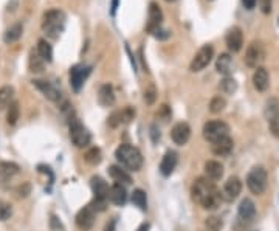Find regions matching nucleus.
I'll list each match as a JSON object with an SVG mask.
<instances>
[{
    "mask_svg": "<svg viewBox=\"0 0 279 231\" xmlns=\"http://www.w3.org/2000/svg\"><path fill=\"white\" fill-rule=\"evenodd\" d=\"M192 198L205 209H216L222 202V194L208 178H197L191 190Z\"/></svg>",
    "mask_w": 279,
    "mask_h": 231,
    "instance_id": "1",
    "label": "nucleus"
},
{
    "mask_svg": "<svg viewBox=\"0 0 279 231\" xmlns=\"http://www.w3.org/2000/svg\"><path fill=\"white\" fill-rule=\"evenodd\" d=\"M64 28H66V13L61 9H50L42 17V30L48 37L58 39L64 33Z\"/></svg>",
    "mask_w": 279,
    "mask_h": 231,
    "instance_id": "2",
    "label": "nucleus"
},
{
    "mask_svg": "<svg viewBox=\"0 0 279 231\" xmlns=\"http://www.w3.org/2000/svg\"><path fill=\"white\" fill-rule=\"evenodd\" d=\"M116 160L129 171H140L143 166V155L138 148L131 144H121L115 152Z\"/></svg>",
    "mask_w": 279,
    "mask_h": 231,
    "instance_id": "3",
    "label": "nucleus"
},
{
    "mask_svg": "<svg viewBox=\"0 0 279 231\" xmlns=\"http://www.w3.org/2000/svg\"><path fill=\"white\" fill-rule=\"evenodd\" d=\"M70 140L76 148H87L92 141V133L81 121L73 118L70 121Z\"/></svg>",
    "mask_w": 279,
    "mask_h": 231,
    "instance_id": "4",
    "label": "nucleus"
},
{
    "mask_svg": "<svg viewBox=\"0 0 279 231\" xmlns=\"http://www.w3.org/2000/svg\"><path fill=\"white\" fill-rule=\"evenodd\" d=\"M246 186L253 194H262L267 188V171L262 166H254L246 175Z\"/></svg>",
    "mask_w": 279,
    "mask_h": 231,
    "instance_id": "5",
    "label": "nucleus"
},
{
    "mask_svg": "<svg viewBox=\"0 0 279 231\" xmlns=\"http://www.w3.org/2000/svg\"><path fill=\"white\" fill-rule=\"evenodd\" d=\"M230 133V128L227 123H223L220 120L216 121H208L205 126H203V136L205 140H208L209 143H214L223 136H228Z\"/></svg>",
    "mask_w": 279,
    "mask_h": 231,
    "instance_id": "6",
    "label": "nucleus"
},
{
    "mask_svg": "<svg viewBox=\"0 0 279 231\" xmlns=\"http://www.w3.org/2000/svg\"><path fill=\"white\" fill-rule=\"evenodd\" d=\"M212 58H214V48H212V45H209V44L203 45L196 53V56L192 58L189 70L194 71V73L196 71H202L205 67H208V64L212 61Z\"/></svg>",
    "mask_w": 279,
    "mask_h": 231,
    "instance_id": "7",
    "label": "nucleus"
},
{
    "mask_svg": "<svg viewBox=\"0 0 279 231\" xmlns=\"http://www.w3.org/2000/svg\"><path fill=\"white\" fill-rule=\"evenodd\" d=\"M265 59V50H264V44L261 40H253L251 44L246 48L245 53V64L251 67V68H257V66Z\"/></svg>",
    "mask_w": 279,
    "mask_h": 231,
    "instance_id": "8",
    "label": "nucleus"
},
{
    "mask_svg": "<svg viewBox=\"0 0 279 231\" xmlns=\"http://www.w3.org/2000/svg\"><path fill=\"white\" fill-rule=\"evenodd\" d=\"M92 68L87 66H73L70 68V84H71V89L74 92H79L81 87L84 86V81L87 79V76L90 75Z\"/></svg>",
    "mask_w": 279,
    "mask_h": 231,
    "instance_id": "9",
    "label": "nucleus"
},
{
    "mask_svg": "<svg viewBox=\"0 0 279 231\" xmlns=\"http://www.w3.org/2000/svg\"><path fill=\"white\" fill-rule=\"evenodd\" d=\"M163 22V13H162V8L158 6V3L152 2L149 5V19H147V25H146V31L151 33L152 36L157 33L162 27Z\"/></svg>",
    "mask_w": 279,
    "mask_h": 231,
    "instance_id": "10",
    "label": "nucleus"
},
{
    "mask_svg": "<svg viewBox=\"0 0 279 231\" xmlns=\"http://www.w3.org/2000/svg\"><path fill=\"white\" fill-rule=\"evenodd\" d=\"M225 42H227V47L233 53H238V51L242 50L244 45V33L239 27H233L228 30L227 37H225Z\"/></svg>",
    "mask_w": 279,
    "mask_h": 231,
    "instance_id": "11",
    "label": "nucleus"
},
{
    "mask_svg": "<svg viewBox=\"0 0 279 231\" xmlns=\"http://www.w3.org/2000/svg\"><path fill=\"white\" fill-rule=\"evenodd\" d=\"M171 136H173V141L178 146H183L188 143L189 136H191V128L188 123H177L173 131H171Z\"/></svg>",
    "mask_w": 279,
    "mask_h": 231,
    "instance_id": "12",
    "label": "nucleus"
},
{
    "mask_svg": "<svg viewBox=\"0 0 279 231\" xmlns=\"http://www.w3.org/2000/svg\"><path fill=\"white\" fill-rule=\"evenodd\" d=\"M33 86L40 90L42 93H44V97L48 98L50 101H59L61 99V92L58 87L53 86L51 82L48 81H42V79H35L33 81Z\"/></svg>",
    "mask_w": 279,
    "mask_h": 231,
    "instance_id": "13",
    "label": "nucleus"
},
{
    "mask_svg": "<svg viewBox=\"0 0 279 231\" xmlns=\"http://www.w3.org/2000/svg\"><path fill=\"white\" fill-rule=\"evenodd\" d=\"M95 224V211L90 208V206H85L82 208L81 211L76 214V225L84 230V231H87L93 227Z\"/></svg>",
    "mask_w": 279,
    "mask_h": 231,
    "instance_id": "14",
    "label": "nucleus"
},
{
    "mask_svg": "<svg viewBox=\"0 0 279 231\" xmlns=\"http://www.w3.org/2000/svg\"><path fill=\"white\" fill-rule=\"evenodd\" d=\"M177 162H178V155H177V152H174V151H168V152L163 155L162 163H160V172H162L165 177L171 175V174L174 172V169H175Z\"/></svg>",
    "mask_w": 279,
    "mask_h": 231,
    "instance_id": "15",
    "label": "nucleus"
},
{
    "mask_svg": "<svg viewBox=\"0 0 279 231\" xmlns=\"http://www.w3.org/2000/svg\"><path fill=\"white\" fill-rule=\"evenodd\" d=\"M241 191H242V182L239 180V177H231L223 186V197L227 200H234L241 194Z\"/></svg>",
    "mask_w": 279,
    "mask_h": 231,
    "instance_id": "16",
    "label": "nucleus"
},
{
    "mask_svg": "<svg viewBox=\"0 0 279 231\" xmlns=\"http://www.w3.org/2000/svg\"><path fill=\"white\" fill-rule=\"evenodd\" d=\"M268 84H270V76H268V71L264 67H257L254 75H253V86L257 92H265L268 89Z\"/></svg>",
    "mask_w": 279,
    "mask_h": 231,
    "instance_id": "17",
    "label": "nucleus"
},
{
    "mask_svg": "<svg viewBox=\"0 0 279 231\" xmlns=\"http://www.w3.org/2000/svg\"><path fill=\"white\" fill-rule=\"evenodd\" d=\"M211 148H212V152L216 155H228L234 148V141L230 138V135H228V136H223V138L211 143Z\"/></svg>",
    "mask_w": 279,
    "mask_h": 231,
    "instance_id": "18",
    "label": "nucleus"
},
{
    "mask_svg": "<svg viewBox=\"0 0 279 231\" xmlns=\"http://www.w3.org/2000/svg\"><path fill=\"white\" fill-rule=\"evenodd\" d=\"M98 101L103 107H110L115 104V92L112 89L110 84H104V86L100 87L98 92Z\"/></svg>",
    "mask_w": 279,
    "mask_h": 231,
    "instance_id": "19",
    "label": "nucleus"
},
{
    "mask_svg": "<svg viewBox=\"0 0 279 231\" xmlns=\"http://www.w3.org/2000/svg\"><path fill=\"white\" fill-rule=\"evenodd\" d=\"M256 216V206L250 198H244L239 205V219L244 222H251Z\"/></svg>",
    "mask_w": 279,
    "mask_h": 231,
    "instance_id": "20",
    "label": "nucleus"
},
{
    "mask_svg": "<svg viewBox=\"0 0 279 231\" xmlns=\"http://www.w3.org/2000/svg\"><path fill=\"white\" fill-rule=\"evenodd\" d=\"M92 190H93V194H95V198H104L107 200L109 198V191L110 188L107 185L101 177H93L92 178Z\"/></svg>",
    "mask_w": 279,
    "mask_h": 231,
    "instance_id": "21",
    "label": "nucleus"
},
{
    "mask_svg": "<svg viewBox=\"0 0 279 231\" xmlns=\"http://www.w3.org/2000/svg\"><path fill=\"white\" fill-rule=\"evenodd\" d=\"M109 197L110 200L115 203V205H124L126 200H127V191L123 183H115L110 186V191H109Z\"/></svg>",
    "mask_w": 279,
    "mask_h": 231,
    "instance_id": "22",
    "label": "nucleus"
},
{
    "mask_svg": "<svg viewBox=\"0 0 279 231\" xmlns=\"http://www.w3.org/2000/svg\"><path fill=\"white\" fill-rule=\"evenodd\" d=\"M205 174L208 177V180H220L222 175H223V166L216 162V160H211V162H207L205 163Z\"/></svg>",
    "mask_w": 279,
    "mask_h": 231,
    "instance_id": "23",
    "label": "nucleus"
},
{
    "mask_svg": "<svg viewBox=\"0 0 279 231\" xmlns=\"http://www.w3.org/2000/svg\"><path fill=\"white\" fill-rule=\"evenodd\" d=\"M109 174H110V177L113 178L116 183H126V185L132 183L131 175H129L121 166H116V165L110 166V167H109Z\"/></svg>",
    "mask_w": 279,
    "mask_h": 231,
    "instance_id": "24",
    "label": "nucleus"
},
{
    "mask_svg": "<svg viewBox=\"0 0 279 231\" xmlns=\"http://www.w3.org/2000/svg\"><path fill=\"white\" fill-rule=\"evenodd\" d=\"M22 33H24V27H22V24H14V25H11L9 28H6L5 34H3L5 44H13V42L19 40L20 36H22Z\"/></svg>",
    "mask_w": 279,
    "mask_h": 231,
    "instance_id": "25",
    "label": "nucleus"
},
{
    "mask_svg": "<svg viewBox=\"0 0 279 231\" xmlns=\"http://www.w3.org/2000/svg\"><path fill=\"white\" fill-rule=\"evenodd\" d=\"M231 66H233V59L228 53H222L216 61V70L222 73V75H228L231 71Z\"/></svg>",
    "mask_w": 279,
    "mask_h": 231,
    "instance_id": "26",
    "label": "nucleus"
},
{
    "mask_svg": "<svg viewBox=\"0 0 279 231\" xmlns=\"http://www.w3.org/2000/svg\"><path fill=\"white\" fill-rule=\"evenodd\" d=\"M45 64V61L42 59L39 55H37V51H31L30 53V59H28V66H30V71H33V73H40L42 70H44V66Z\"/></svg>",
    "mask_w": 279,
    "mask_h": 231,
    "instance_id": "27",
    "label": "nucleus"
},
{
    "mask_svg": "<svg viewBox=\"0 0 279 231\" xmlns=\"http://www.w3.org/2000/svg\"><path fill=\"white\" fill-rule=\"evenodd\" d=\"M37 55L44 59L45 62H51L53 61V48L45 39H40L37 42Z\"/></svg>",
    "mask_w": 279,
    "mask_h": 231,
    "instance_id": "28",
    "label": "nucleus"
},
{
    "mask_svg": "<svg viewBox=\"0 0 279 231\" xmlns=\"http://www.w3.org/2000/svg\"><path fill=\"white\" fill-rule=\"evenodd\" d=\"M13 97H14V89L11 86H3L0 89V110L8 107L13 102Z\"/></svg>",
    "mask_w": 279,
    "mask_h": 231,
    "instance_id": "29",
    "label": "nucleus"
},
{
    "mask_svg": "<svg viewBox=\"0 0 279 231\" xmlns=\"http://www.w3.org/2000/svg\"><path fill=\"white\" fill-rule=\"evenodd\" d=\"M19 172V166L16 163H0V178L2 180H8L13 175Z\"/></svg>",
    "mask_w": 279,
    "mask_h": 231,
    "instance_id": "30",
    "label": "nucleus"
},
{
    "mask_svg": "<svg viewBox=\"0 0 279 231\" xmlns=\"http://www.w3.org/2000/svg\"><path fill=\"white\" fill-rule=\"evenodd\" d=\"M220 90L223 93H227V95H233V93L238 90V82H236L233 78L230 76H225L222 81H220Z\"/></svg>",
    "mask_w": 279,
    "mask_h": 231,
    "instance_id": "31",
    "label": "nucleus"
},
{
    "mask_svg": "<svg viewBox=\"0 0 279 231\" xmlns=\"http://www.w3.org/2000/svg\"><path fill=\"white\" fill-rule=\"evenodd\" d=\"M19 115H20V109H19V102L17 101H13L9 104V109H8V115H6V121L8 124L14 126L19 120Z\"/></svg>",
    "mask_w": 279,
    "mask_h": 231,
    "instance_id": "32",
    "label": "nucleus"
},
{
    "mask_svg": "<svg viewBox=\"0 0 279 231\" xmlns=\"http://www.w3.org/2000/svg\"><path fill=\"white\" fill-rule=\"evenodd\" d=\"M132 203L138 206L140 209H146L147 200H146V193L143 190H135L132 193Z\"/></svg>",
    "mask_w": 279,
    "mask_h": 231,
    "instance_id": "33",
    "label": "nucleus"
},
{
    "mask_svg": "<svg viewBox=\"0 0 279 231\" xmlns=\"http://www.w3.org/2000/svg\"><path fill=\"white\" fill-rule=\"evenodd\" d=\"M84 160L87 162L89 165H98L101 162V151L98 148H92L85 152Z\"/></svg>",
    "mask_w": 279,
    "mask_h": 231,
    "instance_id": "34",
    "label": "nucleus"
},
{
    "mask_svg": "<svg viewBox=\"0 0 279 231\" xmlns=\"http://www.w3.org/2000/svg\"><path fill=\"white\" fill-rule=\"evenodd\" d=\"M225 106H227V101L223 97H214L209 102V112L211 113H220Z\"/></svg>",
    "mask_w": 279,
    "mask_h": 231,
    "instance_id": "35",
    "label": "nucleus"
},
{
    "mask_svg": "<svg viewBox=\"0 0 279 231\" xmlns=\"http://www.w3.org/2000/svg\"><path fill=\"white\" fill-rule=\"evenodd\" d=\"M205 225H207V228H208L209 231H220V230H222V220H220L219 217L211 216V217L207 219Z\"/></svg>",
    "mask_w": 279,
    "mask_h": 231,
    "instance_id": "36",
    "label": "nucleus"
},
{
    "mask_svg": "<svg viewBox=\"0 0 279 231\" xmlns=\"http://www.w3.org/2000/svg\"><path fill=\"white\" fill-rule=\"evenodd\" d=\"M107 124L110 126V128H118V126L120 124H123V120H121V110H116V112H113L110 117H109V120H107Z\"/></svg>",
    "mask_w": 279,
    "mask_h": 231,
    "instance_id": "37",
    "label": "nucleus"
},
{
    "mask_svg": "<svg viewBox=\"0 0 279 231\" xmlns=\"http://www.w3.org/2000/svg\"><path fill=\"white\" fill-rule=\"evenodd\" d=\"M11 214H13V211H11V206H9V203L0 200V220L9 219V217H11Z\"/></svg>",
    "mask_w": 279,
    "mask_h": 231,
    "instance_id": "38",
    "label": "nucleus"
},
{
    "mask_svg": "<svg viewBox=\"0 0 279 231\" xmlns=\"http://www.w3.org/2000/svg\"><path fill=\"white\" fill-rule=\"evenodd\" d=\"M155 98H157V90H155V87L151 86L149 89H146V92H144V101H146L147 104H154V102H155Z\"/></svg>",
    "mask_w": 279,
    "mask_h": 231,
    "instance_id": "39",
    "label": "nucleus"
},
{
    "mask_svg": "<svg viewBox=\"0 0 279 231\" xmlns=\"http://www.w3.org/2000/svg\"><path fill=\"white\" fill-rule=\"evenodd\" d=\"M268 121H270V131L273 132L275 136H278V138H279V113L275 115V117L270 118Z\"/></svg>",
    "mask_w": 279,
    "mask_h": 231,
    "instance_id": "40",
    "label": "nucleus"
},
{
    "mask_svg": "<svg viewBox=\"0 0 279 231\" xmlns=\"http://www.w3.org/2000/svg\"><path fill=\"white\" fill-rule=\"evenodd\" d=\"M259 6L264 14L272 13V0H259Z\"/></svg>",
    "mask_w": 279,
    "mask_h": 231,
    "instance_id": "41",
    "label": "nucleus"
},
{
    "mask_svg": "<svg viewBox=\"0 0 279 231\" xmlns=\"http://www.w3.org/2000/svg\"><path fill=\"white\" fill-rule=\"evenodd\" d=\"M256 2L257 0H242V3L246 9H253L256 6Z\"/></svg>",
    "mask_w": 279,
    "mask_h": 231,
    "instance_id": "42",
    "label": "nucleus"
},
{
    "mask_svg": "<svg viewBox=\"0 0 279 231\" xmlns=\"http://www.w3.org/2000/svg\"><path fill=\"white\" fill-rule=\"evenodd\" d=\"M151 131H152V140H154V141L160 140V135H157V132H158V131H157L155 126H152V129H151Z\"/></svg>",
    "mask_w": 279,
    "mask_h": 231,
    "instance_id": "43",
    "label": "nucleus"
},
{
    "mask_svg": "<svg viewBox=\"0 0 279 231\" xmlns=\"http://www.w3.org/2000/svg\"><path fill=\"white\" fill-rule=\"evenodd\" d=\"M116 6H118V0H112V9H110L112 16H115V13H116Z\"/></svg>",
    "mask_w": 279,
    "mask_h": 231,
    "instance_id": "44",
    "label": "nucleus"
},
{
    "mask_svg": "<svg viewBox=\"0 0 279 231\" xmlns=\"http://www.w3.org/2000/svg\"><path fill=\"white\" fill-rule=\"evenodd\" d=\"M115 224H116V220L113 219L112 222H110V225H107V227H105V231H113V228H115Z\"/></svg>",
    "mask_w": 279,
    "mask_h": 231,
    "instance_id": "45",
    "label": "nucleus"
},
{
    "mask_svg": "<svg viewBox=\"0 0 279 231\" xmlns=\"http://www.w3.org/2000/svg\"><path fill=\"white\" fill-rule=\"evenodd\" d=\"M137 231H149V224H143Z\"/></svg>",
    "mask_w": 279,
    "mask_h": 231,
    "instance_id": "46",
    "label": "nucleus"
},
{
    "mask_svg": "<svg viewBox=\"0 0 279 231\" xmlns=\"http://www.w3.org/2000/svg\"><path fill=\"white\" fill-rule=\"evenodd\" d=\"M166 2H174V0H166Z\"/></svg>",
    "mask_w": 279,
    "mask_h": 231,
    "instance_id": "47",
    "label": "nucleus"
},
{
    "mask_svg": "<svg viewBox=\"0 0 279 231\" xmlns=\"http://www.w3.org/2000/svg\"><path fill=\"white\" fill-rule=\"evenodd\" d=\"M278 25H279V19H278Z\"/></svg>",
    "mask_w": 279,
    "mask_h": 231,
    "instance_id": "48",
    "label": "nucleus"
}]
</instances>
